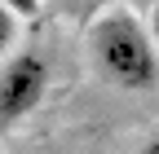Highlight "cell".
<instances>
[{
    "instance_id": "obj_1",
    "label": "cell",
    "mask_w": 159,
    "mask_h": 154,
    "mask_svg": "<svg viewBox=\"0 0 159 154\" xmlns=\"http://www.w3.org/2000/svg\"><path fill=\"white\" fill-rule=\"evenodd\" d=\"M84 44L97 75L124 92H146L159 84V40L128 5H106L89 18Z\"/></svg>"
},
{
    "instance_id": "obj_2",
    "label": "cell",
    "mask_w": 159,
    "mask_h": 154,
    "mask_svg": "<svg viewBox=\"0 0 159 154\" xmlns=\"http://www.w3.org/2000/svg\"><path fill=\"white\" fill-rule=\"evenodd\" d=\"M49 92V66L35 49H13L5 53V71H0V123L18 128L27 114L44 101Z\"/></svg>"
},
{
    "instance_id": "obj_3",
    "label": "cell",
    "mask_w": 159,
    "mask_h": 154,
    "mask_svg": "<svg viewBox=\"0 0 159 154\" xmlns=\"http://www.w3.org/2000/svg\"><path fill=\"white\" fill-rule=\"evenodd\" d=\"M0 5H5V13H13V18H40L44 0H0Z\"/></svg>"
},
{
    "instance_id": "obj_4",
    "label": "cell",
    "mask_w": 159,
    "mask_h": 154,
    "mask_svg": "<svg viewBox=\"0 0 159 154\" xmlns=\"http://www.w3.org/2000/svg\"><path fill=\"white\" fill-rule=\"evenodd\" d=\"M137 154H159V132H155V137H150V141H146L142 150H137Z\"/></svg>"
},
{
    "instance_id": "obj_5",
    "label": "cell",
    "mask_w": 159,
    "mask_h": 154,
    "mask_svg": "<svg viewBox=\"0 0 159 154\" xmlns=\"http://www.w3.org/2000/svg\"><path fill=\"white\" fill-rule=\"evenodd\" d=\"M150 31H155V40H159V0H155V9H150Z\"/></svg>"
}]
</instances>
